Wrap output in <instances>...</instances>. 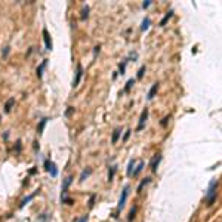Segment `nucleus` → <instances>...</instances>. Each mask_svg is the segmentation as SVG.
Instances as JSON below:
<instances>
[{
  "label": "nucleus",
  "instance_id": "1",
  "mask_svg": "<svg viewBox=\"0 0 222 222\" xmlns=\"http://www.w3.org/2000/svg\"><path fill=\"white\" fill-rule=\"evenodd\" d=\"M216 188H218V181H212L210 185H209L207 194H206V201H207L209 206H212L216 200Z\"/></svg>",
  "mask_w": 222,
  "mask_h": 222
},
{
  "label": "nucleus",
  "instance_id": "2",
  "mask_svg": "<svg viewBox=\"0 0 222 222\" xmlns=\"http://www.w3.org/2000/svg\"><path fill=\"white\" fill-rule=\"evenodd\" d=\"M129 190H130V187H129V185H126V187L123 188L122 195H120V200H119V204H117V209H119V210H122V209L125 207L126 200H128V195H129Z\"/></svg>",
  "mask_w": 222,
  "mask_h": 222
},
{
  "label": "nucleus",
  "instance_id": "3",
  "mask_svg": "<svg viewBox=\"0 0 222 222\" xmlns=\"http://www.w3.org/2000/svg\"><path fill=\"white\" fill-rule=\"evenodd\" d=\"M45 169H46L48 172H50V175H52L53 178L58 176V169H56V164H55L53 161L46 160V161H45Z\"/></svg>",
  "mask_w": 222,
  "mask_h": 222
},
{
  "label": "nucleus",
  "instance_id": "4",
  "mask_svg": "<svg viewBox=\"0 0 222 222\" xmlns=\"http://www.w3.org/2000/svg\"><path fill=\"white\" fill-rule=\"evenodd\" d=\"M73 182V176H67V179L64 181V184H62V191H61V201L65 198V197H68L67 195V190H68V187H70V184Z\"/></svg>",
  "mask_w": 222,
  "mask_h": 222
},
{
  "label": "nucleus",
  "instance_id": "5",
  "mask_svg": "<svg viewBox=\"0 0 222 222\" xmlns=\"http://www.w3.org/2000/svg\"><path fill=\"white\" fill-rule=\"evenodd\" d=\"M147 117H148V110L145 108L142 113H141V117H139V122H138V128H136V132H139V130H142L144 129V125H145V122H147Z\"/></svg>",
  "mask_w": 222,
  "mask_h": 222
},
{
  "label": "nucleus",
  "instance_id": "6",
  "mask_svg": "<svg viewBox=\"0 0 222 222\" xmlns=\"http://www.w3.org/2000/svg\"><path fill=\"white\" fill-rule=\"evenodd\" d=\"M81 76H83V67H81V64H77L76 79H74V81H73V86H74V87H77V86H79V83H80V79H81Z\"/></svg>",
  "mask_w": 222,
  "mask_h": 222
},
{
  "label": "nucleus",
  "instance_id": "7",
  "mask_svg": "<svg viewBox=\"0 0 222 222\" xmlns=\"http://www.w3.org/2000/svg\"><path fill=\"white\" fill-rule=\"evenodd\" d=\"M160 161H161V156H160V154H156V156L151 159L150 167H151V170H153V172H156V170H157V166L160 164Z\"/></svg>",
  "mask_w": 222,
  "mask_h": 222
},
{
  "label": "nucleus",
  "instance_id": "8",
  "mask_svg": "<svg viewBox=\"0 0 222 222\" xmlns=\"http://www.w3.org/2000/svg\"><path fill=\"white\" fill-rule=\"evenodd\" d=\"M43 40H45L46 49H48V50H52V40H50V36H49V33H48L46 28H43Z\"/></svg>",
  "mask_w": 222,
  "mask_h": 222
},
{
  "label": "nucleus",
  "instance_id": "9",
  "mask_svg": "<svg viewBox=\"0 0 222 222\" xmlns=\"http://www.w3.org/2000/svg\"><path fill=\"white\" fill-rule=\"evenodd\" d=\"M46 65H48V61L45 59V61H43V62L37 67V77H39V79H42V77H43V71H45Z\"/></svg>",
  "mask_w": 222,
  "mask_h": 222
},
{
  "label": "nucleus",
  "instance_id": "10",
  "mask_svg": "<svg viewBox=\"0 0 222 222\" xmlns=\"http://www.w3.org/2000/svg\"><path fill=\"white\" fill-rule=\"evenodd\" d=\"M157 89H159V83H154L153 86H151V89H150V92H148V95H147V98L151 101L153 98H154V95H156V92H157Z\"/></svg>",
  "mask_w": 222,
  "mask_h": 222
},
{
  "label": "nucleus",
  "instance_id": "11",
  "mask_svg": "<svg viewBox=\"0 0 222 222\" xmlns=\"http://www.w3.org/2000/svg\"><path fill=\"white\" fill-rule=\"evenodd\" d=\"M14 104H15V98H11V99L6 101V104H5V113H11Z\"/></svg>",
  "mask_w": 222,
  "mask_h": 222
},
{
  "label": "nucleus",
  "instance_id": "12",
  "mask_svg": "<svg viewBox=\"0 0 222 222\" xmlns=\"http://www.w3.org/2000/svg\"><path fill=\"white\" fill-rule=\"evenodd\" d=\"M172 17H173V11H169V12L164 15V18L160 21V24H159V25H160V27H164V25H166V22H167V21H169Z\"/></svg>",
  "mask_w": 222,
  "mask_h": 222
},
{
  "label": "nucleus",
  "instance_id": "13",
  "mask_svg": "<svg viewBox=\"0 0 222 222\" xmlns=\"http://www.w3.org/2000/svg\"><path fill=\"white\" fill-rule=\"evenodd\" d=\"M144 166H145V163H144V161H139V163H138V166H136V169H135V170H132V175H133V176H138V175L142 172Z\"/></svg>",
  "mask_w": 222,
  "mask_h": 222
},
{
  "label": "nucleus",
  "instance_id": "14",
  "mask_svg": "<svg viewBox=\"0 0 222 222\" xmlns=\"http://www.w3.org/2000/svg\"><path fill=\"white\" fill-rule=\"evenodd\" d=\"M37 192H39V191H36V192H33L31 195H28V197H25V198H24V200L21 201V204H19V207L22 209V207H24V206H25V204H27L28 201H31V200H33V198H34V197L37 195Z\"/></svg>",
  "mask_w": 222,
  "mask_h": 222
},
{
  "label": "nucleus",
  "instance_id": "15",
  "mask_svg": "<svg viewBox=\"0 0 222 222\" xmlns=\"http://www.w3.org/2000/svg\"><path fill=\"white\" fill-rule=\"evenodd\" d=\"M150 25H151V19H150V18H145V19L142 21V25H141V31H147V30L150 28Z\"/></svg>",
  "mask_w": 222,
  "mask_h": 222
},
{
  "label": "nucleus",
  "instance_id": "16",
  "mask_svg": "<svg viewBox=\"0 0 222 222\" xmlns=\"http://www.w3.org/2000/svg\"><path fill=\"white\" fill-rule=\"evenodd\" d=\"M46 123H48V119H42V120H40V125L37 126V132H39V135H42V133H43V129H45Z\"/></svg>",
  "mask_w": 222,
  "mask_h": 222
},
{
  "label": "nucleus",
  "instance_id": "17",
  "mask_svg": "<svg viewBox=\"0 0 222 222\" xmlns=\"http://www.w3.org/2000/svg\"><path fill=\"white\" fill-rule=\"evenodd\" d=\"M90 173H92V169H90V167L84 169V170L81 172V175H80V182H83V181H84V179H86V178L90 175Z\"/></svg>",
  "mask_w": 222,
  "mask_h": 222
},
{
  "label": "nucleus",
  "instance_id": "18",
  "mask_svg": "<svg viewBox=\"0 0 222 222\" xmlns=\"http://www.w3.org/2000/svg\"><path fill=\"white\" fill-rule=\"evenodd\" d=\"M120 129H116L114 130V133H113V138H111V142L113 144H117V141H119V138H120Z\"/></svg>",
  "mask_w": 222,
  "mask_h": 222
},
{
  "label": "nucleus",
  "instance_id": "19",
  "mask_svg": "<svg viewBox=\"0 0 222 222\" xmlns=\"http://www.w3.org/2000/svg\"><path fill=\"white\" fill-rule=\"evenodd\" d=\"M128 62H129V59H125L120 65H119V73L120 74H125V71H126V65H128Z\"/></svg>",
  "mask_w": 222,
  "mask_h": 222
},
{
  "label": "nucleus",
  "instance_id": "20",
  "mask_svg": "<svg viewBox=\"0 0 222 222\" xmlns=\"http://www.w3.org/2000/svg\"><path fill=\"white\" fill-rule=\"evenodd\" d=\"M133 84H135V80H133V79H129L128 83H126V86H125V89H123V92H129V90L132 89Z\"/></svg>",
  "mask_w": 222,
  "mask_h": 222
},
{
  "label": "nucleus",
  "instance_id": "21",
  "mask_svg": "<svg viewBox=\"0 0 222 222\" xmlns=\"http://www.w3.org/2000/svg\"><path fill=\"white\" fill-rule=\"evenodd\" d=\"M150 181H151V178H145V179H144V181H142V182L138 185V188H136V192H141V190H142V188H144V187H145V185L150 182Z\"/></svg>",
  "mask_w": 222,
  "mask_h": 222
},
{
  "label": "nucleus",
  "instance_id": "22",
  "mask_svg": "<svg viewBox=\"0 0 222 222\" xmlns=\"http://www.w3.org/2000/svg\"><path fill=\"white\" fill-rule=\"evenodd\" d=\"M114 173H116V166H111V167H110V170H108V181H110V182L113 181Z\"/></svg>",
  "mask_w": 222,
  "mask_h": 222
},
{
  "label": "nucleus",
  "instance_id": "23",
  "mask_svg": "<svg viewBox=\"0 0 222 222\" xmlns=\"http://www.w3.org/2000/svg\"><path fill=\"white\" fill-rule=\"evenodd\" d=\"M133 166H135V160H130L129 164H128V170H126L128 176H132V169H133Z\"/></svg>",
  "mask_w": 222,
  "mask_h": 222
},
{
  "label": "nucleus",
  "instance_id": "24",
  "mask_svg": "<svg viewBox=\"0 0 222 222\" xmlns=\"http://www.w3.org/2000/svg\"><path fill=\"white\" fill-rule=\"evenodd\" d=\"M135 213H136V207H132V210H130V213H129V216H128V221H129V222H132V221H133Z\"/></svg>",
  "mask_w": 222,
  "mask_h": 222
},
{
  "label": "nucleus",
  "instance_id": "25",
  "mask_svg": "<svg viewBox=\"0 0 222 222\" xmlns=\"http://www.w3.org/2000/svg\"><path fill=\"white\" fill-rule=\"evenodd\" d=\"M144 73H145V65H142L139 70H138V74H136V79H142V76H144Z\"/></svg>",
  "mask_w": 222,
  "mask_h": 222
},
{
  "label": "nucleus",
  "instance_id": "26",
  "mask_svg": "<svg viewBox=\"0 0 222 222\" xmlns=\"http://www.w3.org/2000/svg\"><path fill=\"white\" fill-rule=\"evenodd\" d=\"M89 17V6H84L83 8V15H81V19H86Z\"/></svg>",
  "mask_w": 222,
  "mask_h": 222
},
{
  "label": "nucleus",
  "instance_id": "27",
  "mask_svg": "<svg viewBox=\"0 0 222 222\" xmlns=\"http://www.w3.org/2000/svg\"><path fill=\"white\" fill-rule=\"evenodd\" d=\"M167 122H169V116H166V117H164V119L160 122V125H161L163 128H166V126H167Z\"/></svg>",
  "mask_w": 222,
  "mask_h": 222
},
{
  "label": "nucleus",
  "instance_id": "28",
  "mask_svg": "<svg viewBox=\"0 0 222 222\" xmlns=\"http://www.w3.org/2000/svg\"><path fill=\"white\" fill-rule=\"evenodd\" d=\"M130 132H132L130 129H128V130H126V133H125V136H123V141H128V139H129V136H130Z\"/></svg>",
  "mask_w": 222,
  "mask_h": 222
},
{
  "label": "nucleus",
  "instance_id": "29",
  "mask_svg": "<svg viewBox=\"0 0 222 222\" xmlns=\"http://www.w3.org/2000/svg\"><path fill=\"white\" fill-rule=\"evenodd\" d=\"M73 111H74V108H73V107H68V110H67V113H65V116L68 117V116H70V114L73 113Z\"/></svg>",
  "mask_w": 222,
  "mask_h": 222
},
{
  "label": "nucleus",
  "instance_id": "30",
  "mask_svg": "<svg viewBox=\"0 0 222 222\" xmlns=\"http://www.w3.org/2000/svg\"><path fill=\"white\" fill-rule=\"evenodd\" d=\"M150 5H151V2H150V0H147V2H144V3H142V8H144V9H147Z\"/></svg>",
  "mask_w": 222,
  "mask_h": 222
},
{
  "label": "nucleus",
  "instance_id": "31",
  "mask_svg": "<svg viewBox=\"0 0 222 222\" xmlns=\"http://www.w3.org/2000/svg\"><path fill=\"white\" fill-rule=\"evenodd\" d=\"M79 222H87V215H84V216H81V218L79 219Z\"/></svg>",
  "mask_w": 222,
  "mask_h": 222
},
{
  "label": "nucleus",
  "instance_id": "32",
  "mask_svg": "<svg viewBox=\"0 0 222 222\" xmlns=\"http://www.w3.org/2000/svg\"><path fill=\"white\" fill-rule=\"evenodd\" d=\"M48 218H49V215H48V213H45V215H43V218L40 219V222H45V221H46Z\"/></svg>",
  "mask_w": 222,
  "mask_h": 222
},
{
  "label": "nucleus",
  "instance_id": "33",
  "mask_svg": "<svg viewBox=\"0 0 222 222\" xmlns=\"http://www.w3.org/2000/svg\"><path fill=\"white\" fill-rule=\"evenodd\" d=\"M99 50H101V46H96V48H95V50H93V53L96 55V53H99Z\"/></svg>",
  "mask_w": 222,
  "mask_h": 222
},
{
  "label": "nucleus",
  "instance_id": "34",
  "mask_svg": "<svg viewBox=\"0 0 222 222\" xmlns=\"http://www.w3.org/2000/svg\"><path fill=\"white\" fill-rule=\"evenodd\" d=\"M8 53H9V48H5V52H3V56L6 58V56H8Z\"/></svg>",
  "mask_w": 222,
  "mask_h": 222
},
{
  "label": "nucleus",
  "instance_id": "35",
  "mask_svg": "<svg viewBox=\"0 0 222 222\" xmlns=\"http://www.w3.org/2000/svg\"><path fill=\"white\" fill-rule=\"evenodd\" d=\"M93 200H95V195H92V197H90V200H89V206H93Z\"/></svg>",
  "mask_w": 222,
  "mask_h": 222
},
{
  "label": "nucleus",
  "instance_id": "36",
  "mask_svg": "<svg viewBox=\"0 0 222 222\" xmlns=\"http://www.w3.org/2000/svg\"><path fill=\"white\" fill-rule=\"evenodd\" d=\"M19 150H21V141L17 142V151H19Z\"/></svg>",
  "mask_w": 222,
  "mask_h": 222
}]
</instances>
